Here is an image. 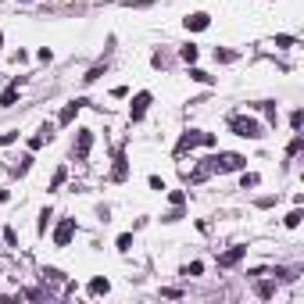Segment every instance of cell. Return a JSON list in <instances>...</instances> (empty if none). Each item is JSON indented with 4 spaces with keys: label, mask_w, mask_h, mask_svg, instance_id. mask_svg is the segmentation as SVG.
I'll list each match as a JSON object with an SVG mask.
<instances>
[{
    "label": "cell",
    "mask_w": 304,
    "mask_h": 304,
    "mask_svg": "<svg viewBox=\"0 0 304 304\" xmlns=\"http://www.w3.org/2000/svg\"><path fill=\"white\" fill-rule=\"evenodd\" d=\"M208 172H240V169H247V158H243V154H233V150H222V154H211L208 161Z\"/></svg>",
    "instance_id": "6da1fadb"
},
{
    "label": "cell",
    "mask_w": 304,
    "mask_h": 304,
    "mask_svg": "<svg viewBox=\"0 0 304 304\" xmlns=\"http://www.w3.org/2000/svg\"><path fill=\"white\" fill-rule=\"evenodd\" d=\"M193 147H215V136H211V132H197V129H190V132H182V136H179L175 154H186V150H193Z\"/></svg>",
    "instance_id": "7a4b0ae2"
},
{
    "label": "cell",
    "mask_w": 304,
    "mask_h": 304,
    "mask_svg": "<svg viewBox=\"0 0 304 304\" xmlns=\"http://www.w3.org/2000/svg\"><path fill=\"white\" fill-rule=\"evenodd\" d=\"M229 126H233V132L236 136H247V140H261V122H254V118H243V115H236V118H229Z\"/></svg>",
    "instance_id": "3957f363"
},
{
    "label": "cell",
    "mask_w": 304,
    "mask_h": 304,
    "mask_svg": "<svg viewBox=\"0 0 304 304\" xmlns=\"http://www.w3.org/2000/svg\"><path fill=\"white\" fill-rule=\"evenodd\" d=\"M89 147H93V129H79V136H75V161H86L89 158Z\"/></svg>",
    "instance_id": "277c9868"
},
{
    "label": "cell",
    "mask_w": 304,
    "mask_h": 304,
    "mask_svg": "<svg viewBox=\"0 0 304 304\" xmlns=\"http://www.w3.org/2000/svg\"><path fill=\"white\" fill-rule=\"evenodd\" d=\"M72 236H75V218H61V225L54 229V243L57 247H68Z\"/></svg>",
    "instance_id": "5b68a950"
},
{
    "label": "cell",
    "mask_w": 304,
    "mask_h": 304,
    "mask_svg": "<svg viewBox=\"0 0 304 304\" xmlns=\"http://www.w3.org/2000/svg\"><path fill=\"white\" fill-rule=\"evenodd\" d=\"M147 108H150V93L143 89V93H136V97H132V104H129V118H132V122H140V118L147 115Z\"/></svg>",
    "instance_id": "8992f818"
},
{
    "label": "cell",
    "mask_w": 304,
    "mask_h": 304,
    "mask_svg": "<svg viewBox=\"0 0 304 304\" xmlns=\"http://www.w3.org/2000/svg\"><path fill=\"white\" fill-rule=\"evenodd\" d=\"M83 108H86V100H72V104H65V111L57 115V126H72L75 115H79Z\"/></svg>",
    "instance_id": "52a82bcc"
},
{
    "label": "cell",
    "mask_w": 304,
    "mask_h": 304,
    "mask_svg": "<svg viewBox=\"0 0 304 304\" xmlns=\"http://www.w3.org/2000/svg\"><path fill=\"white\" fill-rule=\"evenodd\" d=\"M208 25H211V14H204V11L186 14V29H190V33H201V29H208Z\"/></svg>",
    "instance_id": "ba28073f"
},
{
    "label": "cell",
    "mask_w": 304,
    "mask_h": 304,
    "mask_svg": "<svg viewBox=\"0 0 304 304\" xmlns=\"http://www.w3.org/2000/svg\"><path fill=\"white\" fill-rule=\"evenodd\" d=\"M243 254H247V247H233V251H225V254L218 258V265H222V268H229V265H236V261H240Z\"/></svg>",
    "instance_id": "9c48e42d"
},
{
    "label": "cell",
    "mask_w": 304,
    "mask_h": 304,
    "mask_svg": "<svg viewBox=\"0 0 304 304\" xmlns=\"http://www.w3.org/2000/svg\"><path fill=\"white\" fill-rule=\"evenodd\" d=\"M14 100H18V83H14V86H7L4 93H0V108H11Z\"/></svg>",
    "instance_id": "30bf717a"
},
{
    "label": "cell",
    "mask_w": 304,
    "mask_h": 304,
    "mask_svg": "<svg viewBox=\"0 0 304 304\" xmlns=\"http://www.w3.org/2000/svg\"><path fill=\"white\" fill-rule=\"evenodd\" d=\"M283 222H286V229H297V225L304 222V211H301V208H294V211H290V215H286Z\"/></svg>",
    "instance_id": "8fae6325"
},
{
    "label": "cell",
    "mask_w": 304,
    "mask_h": 304,
    "mask_svg": "<svg viewBox=\"0 0 304 304\" xmlns=\"http://www.w3.org/2000/svg\"><path fill=\"white\" fill-rule=\"evenodd\" d=\"M197 54H201V50H197V47H193V43H186V47H182V50H179V57H182V61H186V65H193V61H197Z\"/></svg>",
    "instance_id": "7c38bea8"
},
{
    "label": "cell",
    "mask_w": 304,
    "mask_h": 304,
    "mask_svg": "<svg viewBox=\"0 0 304 304\" xmlns=\"http://www.w3.org/2000/svg\"><path fill=\"white\" fill-rule=\"evenodd\" d=\"M108 290H111L108 279H93V283H89V294H108Z\"/></svg>",
    "instance_id": "4fadbf2b"
},
{
    "label": "cell",
    "mask_w": 304,
    "mask_h": 304,
    "mask_svg": "<svg viewBox=\"0 0 304 304\" xmlns=\"http://www.w3.org/2000/svg\"><path fill=\"white\" fill-rule=\"evenodd\" d=\"M243 190H247V186H258V182H261V175H258V172H243Z\"/></svg>",
    "instance_id": "5bb4252c"
},
{
    "label": "cell",
    "mask_w": 304,
    "mask_h": 304,
    "mask_svg": "<svg viewBox=\"0 0 304 304\" xmlns=\"http://www.w3.org/2000/svg\"><path fill=\"white\" fill-rule=\"evenodd\" d=\"M129 175V165H126V158L118 154V165H115V179H126Z\"/></svg>",
    "instance_id": "9a60e30c"
},
{
    "label": "cell",
    "mask_w": 304,
    "mask_h": 304,
    "mask_svg": "<svg viewBox=\"0 0 304 304\" xmlns=\"http://www.w3.org/2000/svg\"><path fill=\"white\" fill-rule=\"evenodd\" d=\"M118 251H122V254L132 251V233H122V236H118Z\"/></svg>",
    "instance_id": "2e32d148"
},
{
    "label": "cell",
    "mask_w": 304,
    "mask_h": 304,
    "mask_svg": "<svg viewBox=\"0 0 304 304\" xmlns=\"http://www.w3.org/2000/svg\"><path fill=\"white\" fill-rule=\"evenodd\" d=\"M201 272H204V265H201V261H190L186 268H182V276H201Z\"/></svg>",
    "instance_id": "e0dca14e"
},
{
    "label": "cell",
    "mask_w": 304,
    "mask_h": 304,
    "mask_svg": "<svg viewBox=\"0 0 304 304\" xmlns=\"http://www.w3.org/2000/svg\"><path fill=\"white\" fill-rule=\"evenodd\" d=\"M190 79H193V83H211V75L201 72V68H190Z\"/></svg>",
    "instance_id": "ac0fdd59"
},
{
    "label": "cell",
    "mask_w": 304,
    "mask_h": 304,
    "mask_svg": "<svg viewBox=\"0 0 304 304\" xmlns=\"http://www.w3.org/2000/svg\"><path fill=\"white\" fill-rule=\"evenodd\" d=\"M215 61H222V65H229V61H236L233 50H215Z\"/></svg>",
    "instance_id": "d6986e66"
},
{
    "label": "cell",
    "mask_w": 304,
    "mask_h": 304,
    "mask_svg": "<svg viewBox=\"0 0 304 304\" xmlns=\"http://www.w3.org/2000/svg\"><path fill=\"white\" fill-rule=\"evenodd\" d=\"M65 175H68L65 169H57V172H54V179H50V190H57V186H61V182H65Z\"/></svg>",
    "instance_id": "ffe728a7"
},
{
    "label": "cell",
    "mask_w": 304,
    "mask_h": 304,
    "mask_svg": "<svg viewBox=\"0 0 304 304\" xmlns=\"http://www.w3.org/2000/svg\"><path fill=\"white\" fill-rule=\"evenodd\" d=\"M14 140H18V129H11V132L0 136V147H7V143H14Z\"/></svg>",
    "instance_id": "44dd1931"
},
{
    "label": "cell",
    "mask_w": 304,
    "mask_h": 304,
    "mask_svg": "<svg viewBox=\"0 0 304 304\" xmlns=\"http://www.w3.org/2000/svg\"><path fill=\"white\" fill-rule=\"evenodd\" d=\"M100 75H104V68L97 65V68H89V75H83V79H86V83H97V79H100Z\"/></svg>",
    "instance_id": "7402d4cb"
},
{
    "label": "cell",
    "mask_w": 304,
    "mask_h": 304,
    "mask_svg": "<svg viewBox=\"0 0 304 304\" xmlns=\"http://www.w3.org/2000/svg\"><path fill=\"white\" fill-rule=\"evenodd\" d=\"M29 165H33V158H29V154H25V158L18 161V169H14V172H18V175H25V172H29Z\"/></svg>",
    "instance_id": "603a6c76"
},
{
    "label": "cell",
    "mask_w": 304,
    "mask_h": 304,
    "mask_svg": "<svg viewBox=\"0 0 304 304\" xmlns=\"http://www.w3.org/2000/svg\"><path fill=\"white\" fill-rule=\"evenodd\" d=\"M47 225H50V208H47V211L40 215V233H47Z\"/></svg>",
    "instance_id": "cb8c5ba5"
},
{
    "label": "cell",
    "mask_w": 304,
    "mask_h": 304,
    "mask_svg": "<svg viewBox=\"0 0 304 304\" xmlns=\"http://www.w3.org/2000/svg\"><path fill=\"white\" fill-rule=\"evenodd\" d=\"M150 190L161 193V190H165V179H161V175H150Z\"/></svg>",
    "instance_id": "d4e9b609"
},
{
    "label": "cell",
    "mask_w": 304,
    "mask_h": 304,
    "mask_svg": "<svg viewBox=\"0 0 304 304\" xmlns=\"http://www.w3.org/2000/svg\"><path fill=\"white\" fill-rule=\"evenodd\" d=\"M301 122H304V115H301V111H294V115H290V126H294V132L301 129Z\"/></svg>",
    "instance_id": "484cf974"
},
{
    "label": "cell",
    "mask_w": 304,
    "mask_h": 304,
    "mask_svg": "<svg viewBox=\"0 0 304 304\" xmlns=\"http://www.w3.org/2000/svg\"><path fill=\"white\" fill-rule=\"evenodd\" d=\"M276 47H294V36H276Z\"/></svg>",
    "instance_id": "4316f807"
},
{
    "label": "cell",
    "mask_w": 304,
    "mask_h": 304,
    "mask_svg": "<svg viewBox=\"0 0 304 304\" xmlns=\"http://www.w3.org/2000/svg\"><path fill=\"white\" fill-rule=\"evenodd\" d=\"M169 201H172V204H175V208H182V201H186V197H182V193H179V190H175V193H169Z\"/></svg>",
    "instance_id": "83f0119b"
},
{
    "label": "cell",
    "mask_w": 304,
    "mask_h": 304,
    "mask_svg": "<svg viewBox=\"0 0 304 304\" xmlns=\"http://www.w3.org/2000/svg\"><path fill=\"white\" fill-rule=\"evenodd\" d=\"M0 43H4V33H0Z\"/></svg>",
    "instance_id": "f1b7e54d"
}]
</instances>
